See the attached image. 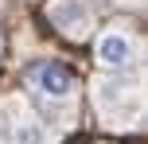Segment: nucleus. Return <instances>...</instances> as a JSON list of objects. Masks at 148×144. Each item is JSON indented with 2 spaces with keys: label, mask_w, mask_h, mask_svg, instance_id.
I'll list each match as a JSON object with an SVG mask.
<instances>
[{
  "label": "nucleus",
  "mask_w": 148,
  "mask_h": 144,
  "mask_svg": "<svg viewBox=\"0 0 148 144\" xmlns=\"http://www.w3.org/2000/svg\"><path fill=\"white\" fill-rule=\"evenodd\" d=\"M90 101H94L101 125L109 129H136L144 113V78L133 74H97L90 82Z\"/></svg>",
  "instance_id": "nucleus-1"
},
{
  "label": "nucleus",
  "mask_w": 148,
  "mask_h": 144,
  "mask_svg": "<svg viewBox=\"0 0 148 144\" xmlns=\"http://www.w3.org/2000/svg\"><path fill=\"white\" fill-rule=\"evenodd\" d=\"M23 82H27V93L43 109H74V101H78V78H74V70L66 62H59V59L31 62L27 74H23Z\"/></svg>",
  "instance_id": "nucleus-2"
},
{
  "label": "nucleus",
  "mask_w": 148,
  "mask_h": 144,
  "mask_svg": "<svg viewBox=\"0 0 148 144\" xmlns=\"http://www.w3.org/2000/svg\"><path fill=\"white\" fill-rule=\"evenodd\" d=\"M140 35L129 27H105L101 35L94 39V59L101 66V74H133L140 70Z\"/></svg>",
  "instance_id": "nucleus-3"
},
{
  "label": "nucleus",
  "mask_w": 148,
  "mask_h": 144,
  "mask_svg": "<svg viewBox=\"0 0 148 144\" xmlns=\"http://www.w3.org/2000/svg\"><path fill=\"white\" fill-rule=\"evenodd\" d=\"M0 125H4V132L12 136V144H55L59 140L55 129L23 98H8L4 105H0Z\"/></svg>",
  "instance_id": "nucleus-4"
},
{
  "label": "nucleus",
  "mask_w": 148,
  "mask_h": 144,
  "mask_svg": "<svg viewBox=\"0 0 148 144\" xmlns=\"http://www.w3.org/2000/svg\"><path fill=\"white\" fill-rule=\"evenodd\" d=\"M47 20L66 39H86L97 27V0H51L47 4Z\"/></svg>",
  "instance_id": "nucleus-5"
},
{
  "label": "nucleus",
  "mask_w": 148,
  "mask_h": 144,
  "mask_svg": "<svg viewBox=\"0 0 148 144\" xmlns=\"http://www.w3.org/2000/svg\"><path fill=\"white\" fill-rule=\"evenodd\" d=\"M117 4H129V8H140V0H117Z\"/></svg>",
  "instance_id": "nucleus-6"
},
{
  "label": "nucleus",
  "mask_w": 148,
  "mask_h": 144,
  "mask_svg": "<svg viewBox=\"0 0 148 144\" xmlns=\"http://www.w3.org/2000/svg\"><path fill=\"white\" fill-rule=\"evenodd\" d=\"M0 47H4V35H0Z\"/></svg>",
  "instance_id": "nucleus-7"
}]
</instances>
